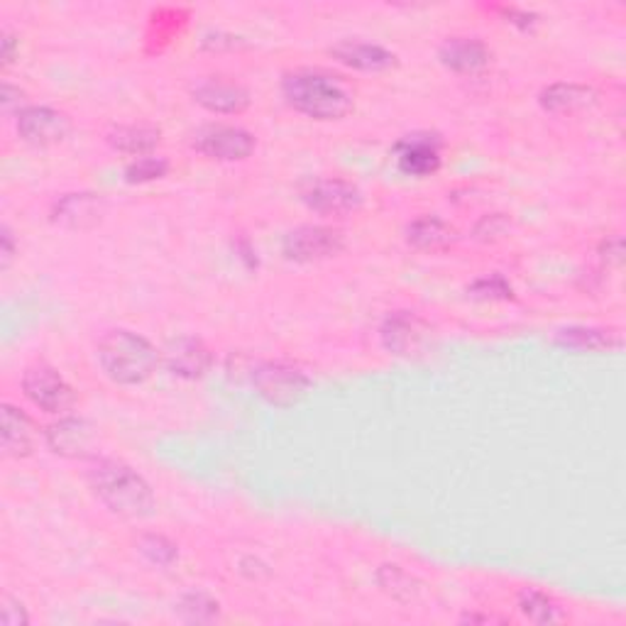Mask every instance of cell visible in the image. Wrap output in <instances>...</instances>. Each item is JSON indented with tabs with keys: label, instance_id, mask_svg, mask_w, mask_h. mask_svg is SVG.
Listing matches in <instances>:
<instances>
[{
	"label": "cell",
	"instance_id": "cell-1",
	"mask_svg": "<svg viewBox=\"0 0 626 626\" xmlns=\"http://www.w3.org/2000/svg\"><path fill=\"white\" fill-rule=\"evenodd\" d=\"M95 497L123 519H144L154 512V493L138 470L120 460H95L89 470Z\"/></svg>",
	"mask_w": 626,
	"mask_h": 626
},
{
	"label": "cell",
	"instance_id": "cell-2",
	"mask_svg": "<svg viewBox=\"0 0 626 626\" xmlns=\"http://www.w3.org/2000/svg\"><path fill=\"white\" fill-rule=\"evenodd\" d=\"M282 93L294 111L314 120H341L353 111V93L321 72L298 69L286 74Z\"/></svg>",
	"mask_w": 626,
	"mask_h": 626
},
{
	"label": "cell",
	"instance_id": "cell-3",
	"mask_svg": "<svg viewBox=\"0 0 626 626\" xmlns=\"http://www.w3.org/2000/svg\"><path fill=\"white\" fill-rule=\"evenodd\" d=\"M95 358H99L103 372L113 382L135 387L152 378L159 362V353L154 345L132 331H108L95 345Z\"/></svg>",
	"mask_w": 626,
	"mask_h": 626
},
{
	"label": "cell",
	"instance_id": "cell-4",
	"mask_svg": "<svg viewBox=\"0 0 626 626\" xmlns=\"http://www.w3.org/2000/svg\"><path fill=\"white\" fill-rule=\"evenodd\" d=\"M25 397L47 413H64L76 404V392L50 365H35L23 378Z\"/></svg>",
	"mask_w": 626,
	"mask_h": 626
},
{
	"label": "cell",
	"instance_id": "cell-5",
	"mask_svg": "<svg viewBox=\"0 0 626 626\" xmlns=\"http://www.w3.org/2000/svg\"><path fill=\"white\" fill-rule=\"evenodd\" d=\"M345 247L341 230L329 226H302L284 235L282 253L294 263H321L335 257Z\"/></svg>",
	"mask_w": 626,
	"mask_h": 626
},
{
	"label": "cell",
	"instance_id": "cell-6",
	"mask_svg": "<svg viewBox=\"0 0 626 626\" xmlns=\"http://www.w3.org/2000/svg\"><path fill=\"white\" fill-rule=\"evenodd\" d=\"M194 150L220 162H243L255 150V135L235 125H206L194 135Z\"/></svg>",
	"mask_w": 626,
	"mask_h": 626
},
{
	"label": "cell",
	"instance_id": "cell-7",
	"mask_svg": "<svg viewBox=\"0 0 626 626\" xmlns=\"http://www.w3.org/2000/svg\"><path fill=\"white\" fill-rule=\"evenodd\" d=\"M15 128L25 142L35 148H50V144L66 140V135L72 132V120L69 115L50 108V105H27L17 113Z\"/></svg>",
	"mask_w": 626,
	"mask_h": 626
},
{
	"label": "cell",
	"instance_id": "cell-8",
	"mask_svg": "<svg viewBox=\"0 0 626 626\" xmlns=\"http://www.w3.org/2000/svg\"><path fill=\"white\" fill-rule=\"evenodd\" d=\"M304 204L321 216H348L362 206V191L345 179H319L308 187Z\"/></svg>",
	"mask_w": 626,
	"mask_h": 626
},
{
	"label": "cell",
	"instance_id": "cell-9",
	"mask_svg": "<svg viewBox=\"0 0 626 626\" xmlns=\"http://www.w3.org/2000/svg\"><path fill=\"white\" fill-rule=\"evenodd\" d=\"M255 384L259 394L279 407H289V404L298 401L308 389V378L302 372L292 368V365L284 362H267L263 368H257L255 372Z\"/></svg>",
	"mask_w": 626,
	"mask_h": 626
},
{
	"label": "cell",
	"instance_id": "cell-10",
	"mask_svg": "<svg viewBox=\"0 0 626 626\" xmlns=\"http://www.w3.org/2000/svg\"><path fill=\"white\" fill-rule=\"evenodd\" d=\"M99 433L86 419L64 417L44 431V440L52 452L62 458H91Z\"/></svg>",
	"mask_w": 626,
	"mask_h": 626
},
{
	"label": "cell",
	"instance_id": "cell-11",
	"mask_svg": "<svg viewBox=\"0 0 626 626\" xmlns=\"http://www.w3.org/2000/svg\"><path fill=\"white\" fill-rule=\"evenodd\" d=\"M384 348L394 355H413L423 348V343L431 338V329L423 323L417 314L394 311L384 319L382 329Z\"/></svg>",
	"mask_w": 626,
	"mask_h": 626
},
{
	"label": "cell",
	"instance_id": "cell-12",
	"mask_svg": "<svg viewBox=\"0 0 626 626\" xmlns=\"http://www.w3.org/2000/svg\"><path fill=\"white\" fill-rule=\"evenodd\" d=\"M397 165L409 177H429L440 167V138L429 132L407 135L397 142Z\"/></svg>",
	"mask_w": 626,
	"mask_h": 626
},
{
	"label": "cell",
	"instance_id": "cell-13",
	"mask_svg": "<svg viewBox=\"0 0 626 626\" xmlns=\"http://www.w3.org/2000/svg\"><path fill=\"white\" fill-rule=\"evenodd\" d=\"M191 95H194V101L199 105H204L206 111L220 115L243 113L250 101H253L243 84L220 79V76H214V79H201L194 89H191Z\"/></svg>",
	"mask_w": 626,
	"mask_h": 626
},
{
	"label": "cell",
	"instance_id": "cell-14",
	"mask_svg": "<svg viewBox=\"0 0 626 626\" xmlns=\"http://www.w3.org/2000/svg\"><path fill=\"white\" fill-rule=\"evenodd\" d=\"M167 370L177 378L184 380H201L210 370L214 355L199 338H175L162 350Z\"/></svg>",
	"mask_w": 626,
	"mask_h": 626
},
{
	"label": "cell",
	"instance_id": "cell-15",
	"mask_svg": "<svg viewBox=\"0 0 626 626\" xmlns=\"http://www.w3.org/2000/svg\"><path fill=\"white\" fill-rule=\"evenodd\" d=\"M331 54L341 64L358 72H389L399 64V56L387 50V47L360 40H343L338 44H333Z\"/></svg>",
	"mask_w": 626,
	"mask_h": 626
},
{
	"label": "cell",
	"instance_id": "cell-16",
	"mask_svg": "<svg viewBox=\"0 0 626 626\" xmlns=\"http://www.w3.org/2000/svg\"><path fill=\"white\" fill-rule=\"evenodd\" d=\"M489 50L483 40L477 37H448L446 42L440 44L438 60L443 66L458 72V74H473L485 69L489 64Z\"/></svg>",
	"mask_w": 626,
	"mask_h": 626
},
{
	"label": "cell",
	"instance_id": "cell-17",
	"mask_svg": "<svg viewBox=\"0 0 626 626\" xmlns=\"http://www.w3.org/2000/svg\"><path fill=\"white\" fill-rule=\"evenodd\" d=\"M40 438L35 421L27 417L23 409L13 407V404H3V450L11 458H27L33 456Z\"/></svg>",
	"mask_w": 626,
	"mask_h": 626
},
{
	"label": "cell",
	"instance_id": "cell-18",
	"mask_svg": "<svg viewBox=\"0 0 626 626\" xmlns=\"http://www.w3.org/2000/svg\"><path fill=\"white\" fill-rule=\"evenodd\" d=\"M597 91L592 86H585V84H553L548 86V89L541 91V105L546 111L551 113H575V111H585V108H592L597 103Z\"/></svg>",
	"mask_w": 626,
	"mask_h": 626
},
{
	"label": "cell",
	"instance_id": "cell-19",
	"mask_svg": "<svg viewBox=\"0 0 626 626\" xmlns=\"http://www.w3.org/2000/svg\"><path fill=\"white\" fill-rule=\"evenodd\" d=\"M162 140V130L154 128L150 123H132V125H118L111 135L108 142L113 150L123 154H132V157H148V154L157 148Z\"/></svg>",
	"mask_w": 626,
	"mask_h": 626
},
{
	"label": "cell",
	"instance_id": "cell-20",
	"mask_svg": "<svg viewBox=\"0 0 626 626\" xmlns=\"http://www.w3.org/2000/svg\"><path fill=\"white\" fill-rule=\"evenodd\" d=\"M103 216V201L95 194H69L54 208V220L69 228H89Z\"/></svg>",
	"mask_w": 626,
	"mask_h": 626
},
{
	"label": "cell",
	"instance_id": "cell-21",
	"mask_svg": "<svg viewBox=\"0 0 626 626\" xmlns=\"http://www.w3.org/2000/svg\"><path fill=\"white\" fill-rule=\"evenodd\" d=\"M555 341L561 345H567V348L592 350V353L614 350L622 345L619 333L606 331V329H587V325H573V329L558 331Z\"/></svg>",
	"mask_w": 626,
	"mask_h": 626
},
{
	"label": "cell",
	"instance_id": "cell-22",
	"mask_svg": "<svg viewBox=\"0 0 626 626\" xmlns=\"http://www.w3.org/2000/svg\"><path fill=\"white\" fill-rule=\"evenodd\" d=\"M452 228L438 216H419L407 226V240L419 250H438L452 243Z\"/></svg>",
	"mask_w": 626,
	"mask_h": 626
},
{
	"label": "cell",
	"instance_id": "cell-23",
	"mask_svg": "<svg viewBox=\"0 0 626 626\" xmlns=\"http://www.w3.org/2000/svg\"><path fill=\"white\" fill-rule=\"evenodd\" d=\"M519 610L534 624H558L567 619L565 610L551 595L534 590V587H526V590L519 592Z\"/></svg>",
	"mask_w": 626,
	"mask_h": 626
},
{
	"label": "cell",
	"instance_id": "cell-24",
	"mask_svg": "<svg viewBox=\"0 0 626 626\" xmlns=\"http://www.w3.org/2000/svg\"><path fill=\"white\" fill-rule=\"evenodd\" d=\"M169 171V162L162 157H138L130 162L128 169H125V181L130 184H148V181L162 179Z\"/></svg>",
	"mask_w": 626,
	"mask_h": 626
},
{
	"label": "cell",
	"instance_id": "cell-25",
	"mask_svg": "<svg viewBox=\"0 0 626 626\" xmlns=\"http://www.w3.org/2000/svg\"><path fill=\"white\" fill-rule=\"evenodd\" d=\"M468 292L483 302H504V298H512V284L502 274H489L470 284Z\"/></svg>",
	"mask_w": 626,
	"mask_h": 626
},
{
	"label": "cell",
	"instance_id": "cell-26",
	"mask_svg": "<svg viewBox=\"0 0 626 626\" xmlns=\"http://www.w3.org/2000/svg\"><path fill=\"white\" fill-rule=\"evenodd\" d=\"M181 612L189 622H210L218 614V602L210 600L204 592H191L179 602Z\"/></svg>",
	"mask_w": 626,
	"mask_h": 626
},
{
	"label": "cell",
	"instance_id": "cell-27",
	"mask_svg": "<svg viewBox=\"0 0 626 626\" xmlns=\"http://www.w3.org/2000/svg\"><path fill=\"white\" fill-rule=\"evenodd\" d=\"M140 551L157 565H169L177 558V546L167 541L165 536H144L140 541Z\"/></svg>",
	"mask_w": 626,
	"mask_h": 626
},
{
	"label": "cell",
	"instance_id": "cell-28",
	"mask_svg": "<svg viewBox=\"0 0 626 626\" xmlns=\"http://www.w3.org/2000/svg\"><path fill=\"white\" fill-rule=\"evenodd\" d=\"M509 228V220L502 214H495V216H485L480 220L477 228H475V235L480 240H495V238H502Z\"/></svg>",
	"mask_w": 626,
	"mask_h": 626
},
{
	"label": "cell",
	"instance_id": "cell-29",
	"mask_svg": "<svg viewBox=\"0 0 626 626\" xmlns=\"http://www.w3.org/2000/svg\"><path fill=\"white\" fill-rule=\"evenodd\" d=\"M13 255H15V235L11 228L3 226L0 228V267L3 269L11 267Z\"/></svg>",
	"mask_w": 626,
	"mask_h": 626
},
{
	"label": "cell",
	"instance_id": "cell-30",
	"mask_svg": "<svg viewBox=\"0 0 626 626\" xmlns=\"http://www.w3.org/2000/svg\"><path fill=\"white\" fill-rule=\"evenodd\" d=\"M0 619H3L5 626H21V624L30 622V619H27V614H25V606L13 602V600H5V606H3V614H0Z\"/></svg>",
	"mask_w": 626,
	"mask_h": 626
},
{
	"label": "cell",
	"instance_id": "cell-31",
	"mask_svg": "<svg viewBox=\"0 0 626 626\" xmlns=\"http://www.w3.org/2000/svg\"><path fill=\"white\" fill-rule=\"evenodd\" d=\"M600 253H602V259H604V263L622 265V253H624V247H622V238H610V240H604Z\"/></svg>",
	"mask_w": 626,
	"mask_h": 626
},
{
	"label": "cell",
	"instance_id": "cell-32",
	"mask_svg": "<svg viewBox=\"0 0 626 626\" xmlns=\"http://www.w3.org/2000/svg\"><path fill=\"white\" fill-rule=\"evenodd\" d=\"M17 52V40L11 30H3V37H0V60H3V66H11Z\"/></svg>",
	"mask_w": 626,
	"mask_h": 626
},
{
	"label": "cell",
	"instance_id": "cell-33",
	"mask_svg": "<svg viewBox=\"0 0 626 626\" xmlns=\"http://www.w3.org/2000/svg\"><path fill=\"white\" fill-rule=\"evenodd\" d=\"M504 13L509 17V23H514L516 27H522V30H528V27H534V23H536L534 13L519 11V8H504Z\"/></svg>",
	"mask_w": 626,
	"mask_h": 626
},
{
	"label": "cell",
	"instance_id": "cell-34",
	"mask_svg": "<svg viewBox=\"0 0 626 626\" xmlns=\"http://www.w3.org/2000/svg\"><path fill=\"white\" fill-rule=\"evenodd\" d=\"M21 101H23V91L15 89L11 81H5L3 84V99H0V103H3V111H11L13 105H21Z\"/></svg>",
	"mask_w": 626,
	"mask_h": 626
}]
</instances>
